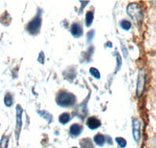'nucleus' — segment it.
I'll use <instances>...</instances> for the list:
<instances>
[{
    "label": "nucleus",
    "mask_w": 156,
    "mask_h": 148,
    "mask_svg": "<svg viewBox=\"0 0 156 148\" xmlns=\"http://www.w3.org/2000/svg\"><path fill=\"white\" fill-rule=\"evenodd\" d=\"M76 102V98L73 94L66 91H62L56 98V102L61 107H70L74 105Z\"/></svg>",
    "instance_id": "nucleus-1"
},
{
    "label": "nucleus",
    "mask_w": 156,
    "mask_h": 148,
    "mask_svg": "<svg viewBox=\"0 0 156 148\" xmlns=\"http://www.w3.org/2000/svg\"><path fill=\"white\" fill-rule=\"evenodd\" d=\"M127 14L130 16V18L137 23H140L143 18V14L140 7L138 4L131 3L127 8Z\"/></svg>",
    "instance_id": "nucleus-2"
},
{
    "label": "nucleus",
    "mask_w": 156,
    "mask_h": 148,
    "mask_svg": "<svg viewBox=\"0 0 156 148\" xmlns=\"http://www.w3.org/2000/svg\"><path fill=\"white\" fill-rule=\"evenodd\" d=\"M41 25V19L40 16H36L27 24V30L32 35L37 34L40 30Z\"/></svg>",
    "instance_id": "nucleus-3"
},
{
    "label": "nucleus",
    "mask_w": 156,
    "mask_h": 148,
    "mask_svg": "<svg viewBox=\"0 0 156 148\" xmlns=\"http://www.w3.org/2000/svg\"><path fill=\"white\" fill-rule=\"evenodd\" d=\"M144 85H145V74L144 70H140L137 77V83L136 95L137 98H140L143 95Z\"/></svg>",
    "instance_id": "nucleus-4"
},
{
    "label": "nucleus",
    "mask_w": 156,
    "mask_h": 148,
    "mask_svg": "<svg viewBox=\"0 0 156 148\" xmlns=\"http://www.w3.org/2000/svg\"><path fill=\"white\" fill-rule=\"evenodd\" d=\"M16 139L18 141L19 136H20V130L22 127V114H23V109L20 107V105H16Z\"/></svg>",
    "instance_id": "nucleus-5"
},
{
    "label": "nucleus",
    "mask_w": 156,
    "mask_h": 148,
    "mask_svg": "<svg viewBox=\"0 0 156 148\" xmlns=\"http://www.w3.org/2000/svg\"><path fill=\"white\" fill-rule=\"evenodd\" d=\"M133 136L134 140L138 143L140 139V122L137 118L133 119Z\"/></svg>",
    "instance_id": "nucleus-6"
},
{
    "label": "nucleus",
    "mask_w": 156,
    "mask_h": 148,
    "mask_svg": "<svg viewBox=\"0 0 156 148\" xmlns=\"http://www.w3.org/2000/svg\"><path fill=\"white\" fill-rule=\"evenodd\" d=\"M87 126L90 129H96L101 126V122L95 117H90L87 120Z\"/></svg>",
    "instance_id": "nucleus-7"
},
{
    "label": "nucleus",
    "mask_w": 156,
    "mask_h": 148,
    "mask_svg": "<svg viewBox=\"0 0 156 148\" xmlns=\"http://www.w3.org/2000/svg\"><path fill=\"white\" fill-rule=\"evenodd\" d=\"M71 34L72 35L76 37V38H79L83 34V30H82V27L80 24L78 23H73L71 26Z\"/></svg>",
    "instance_id": "nucleus-8"
},
{
    "label": "nucleus",
    "mask_w": 156,
    "mask_h": 148,
    "mask_svg": "<svg viewBox=\"0 0 156 148\" xmlns=\"http://www.w3.org/2000/svg\"><path fill=\"white\" fill-rule=\"evenodd\" d=\"M82 130V127L78 124H74L70 126V133L72 136H77L81 133Z\"/></svg>",
    "instance_id": "nucleus-9"
},
{
    "label": "nucleus",
    "mask_w": 156,
    "mask_h": 148,
    "mask_svg": "<svg viewBox=\"0 0 156 148\" xmlns=\"http://www.w3.org/2000/svg\"><path fill=\"white\" fill-rule=\"evenodd\" d=\"M94 141L95 143L99 146H102L103 145L106 143V138L103 135H102L101 133H98L94 137Z\"/></svg>",
    "instance_id": "nucleus-10"
},
{
    "label": "nucleus",
    "mask_w": 156,
    "mask_h": 148,
    "mask_svg": "<svg viewBox=\"0 0 156 148\" xmlns=\"http://www.w3.org/2000/svg\"><path fill=\"white\" fill-rule=\"evenodd\" d=\"M94 20V15L92 12L89 11L86 13V16H85V24L88 27H89L92 24V22Z\"/></svg>",
    "instance_id": "nucleus-11"
},
{
    "label": "nucleus",
    "mask_w": 156,
    "mask_h": 148,
    "mask_svg": "<svg viewBox=\"0 0 156 148\" xmlns=\"http://www.w3.org/2000/svg\"><path fill=\"white\" fill-rule=\"evenodd\" d=\"M81 148H94L93 143L89 138L83 139L81 142Z\"/></svg>",
    "instance_id": "nucleus-12"
},
{
    "label": "nucleus",
    "mask_w": 156,
    "mask_h": 148,
    "mask_svg": "<svg viewBox=\"0 0 156 148\" xmlns=\"http://www.w3.org/2000/svg\"><path fill=\"white\" fill-rule=\"evenodd\" d=\"M70 119V115L69 113H63L62 115H59V122L62 123V124H66V123L68 122Z\"/></svg>",
    "instance_id": "nucleus-13"
},
{
    "label": "nucleus",
    "mask_w": 156,
    "mask_h": 148,
    "mask_svg": "<svg viewBox=\"0 0 156 148\" xmlns=\"http://www.w3.org/2000/svg\"><path fill=\"white\" fill-rule=\"evenodd\" d=\"M13 98H12V95L9 93H7L5 95V98H4V103H5V105L6 107H11L13 105Z\"/></svg>",
    "instance_id": "nucleus-14"
},
{
    "label": "nucleus",
    "mask_w": 156,
    "mask_h": 148,
    "mask_svg": "<svg viewBox=\"0 0 156 148\" xmlns=\"http://www.w3.org/2000/svg\"><path fill=\"white\" fill-rule=\"evenodd\" d=\"M9 144V139L5 136H2L0 140V148H7Z\"/></svg>",
    "instance_id": "nucleus-15"
},
{
    "label": "nucleus",
    "mask_w": 156,
    "mask_h": 148,
    "mask_svg": "<svg viewBox=\"0 0 156 148\" xmlns=\"http://www.w3.org/2000/svg\"><path fill=\"white\" fill-rule=\"evenodd\" d=\"M116 143H118L119 146H120L121 148H124L127 146V141H126V139L124 138L116 137Z\"/></svg>",
    "instance_id": "nucleus-16"
},
{
    "label": "nucleus",
    "mask_w": 156,
    "mask_h": 148,
    "mask_svg": "<svg viewBox=\"0 0 156 148\" xmlns=\"http://www.w3.org/2000/svg\"><path fill=\"white\" fill-rule=\"evenodd\" d=\"M90 73H91V75L93 76L95 78L100 79V73H99V71L97 69H95V68H91V69H90Z\"/></svg>",
    "instance_id": "nucleus-17"
},
{
    "label": "nucleus",
    "mask_w": 156,
    "mask_h": 148,
    "mask_svg": "<svg viewBox=\"0 0 156 148\" xmlns=\"http://www.w3.org/2000/svg\"><path fill=\"white\" fill-rule=\"evenodd\" d=\"M120 27H122L123 30H128L129 29H130L131 23H130L129 21H127V20H123L120 23Z\"/></svg>",
    "instance_id": "nucleus-18"
},
{
    "label": "nucleus",
    "mask_w": 156,
    "mask_h": 148,
    "mask_svg": "<svg viewBox=\"0 0 156 148\" xmlns=\"http://www.w3.org/2000/svg\"><path fill=\"white\" fill-rule=\"evenodd\" d=\"M72 148H77V147H76V146H74V147H72Z\"/></svg>",
    "instance_id": "nucleus-19"
}]
</instances>
